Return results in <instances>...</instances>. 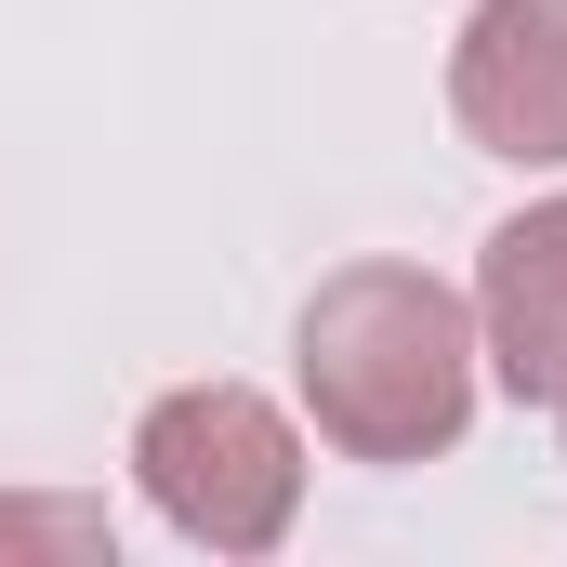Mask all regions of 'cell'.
Here are the masks:
<instances>
[{"label": "cell", "mask_w": 567, "mask_h": 567, "mask_svg": "<svg viewBox=\"0 0 567 567\" xmlns=\"http://www.w3.org/2000/svg\"><path fill=\"white\" fill-rule=\"evenodd\" d=\"M462 93L488 133H515V158H555L567 145V0H502Z\"/></svg>", "instance_id": "obj_1"}, {"label": "cell", "mask_w": 567, "mask_h": 567, "mask_svg": "<svg viewBox=\"0 0 567 567\" xmlns=\"http://www.w3.org/2000/svg\"><path fill=\"white\" fill-rule=\"evenodd\" d=\"M488 290H502V330H515V383H555L567 370V212L555 225H515Z\"/></svg>", "instance_id": "obj_2"}]
</instances>
